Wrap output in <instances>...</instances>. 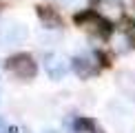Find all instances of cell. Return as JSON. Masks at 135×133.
<instances>
[{
	"label": "cell",
	"mask_w": 135,
	"mask_h": 133,
	"mask_svg": "<svg viewBox=\"0 0 135 133\" xmlns=\"http://www.w3.org/2000/svg\"><path fill=\"white\" fill-rule=\"evenodd\" d=\"M117 84H120V89L126 93V96L135 98V73H128V71L120 73V78H117Z\"/></svg>",
	"instance_id": "7"
},
{
	"label": "cell",
	"mask_w": 135,
	"mask_h": 133,
	"mask_svg": "<svg viewBox=\"0 0 135 133\" xmlns=\"http://www.w3.org/2000/svg\"><path fill=\"white\" fill-rule=\"evenodd\" d=\"M38 13H40V18L44 25H49V27H60V16L55 13L53 9H47V7H38Z\"/></svg>",
	"instance_id": "8"
},
{
	"label": "cell",
	"mask_w": 135,
	"mask_h": 133,
	"mask_svg": "<svg viewBox=\"0 0 135 133\" xmlns=\"http://www.w3.org/2000/svg\"><path fill=\"white\" fill-rule=\"evenodd\" d=\"M7 69H9L13 75H18L20 80H29V78L36 75L38 66H36V60H33L31 55L18 53V55H13V58L7 60Z\"/></svg>",
	"instance_id": "1"
},
{
	"label": "cell",
	"mask_w": 135,
	"mask_h": 133,
	"mask_svg": "<svg viewBox=\"0 0 135 133\" xmlns=\"http://www.w3.org/2000/svg\"><path fill=\"white\" fill-rule=\"evenodd\" d=\"M131 40L135 42V27H133V29H131Z\"/></svg>",
	"instance_id": "12"
},
{
	"label": "cell",
	"mask_w": 135,
	"mask_h": 133,
	"mask_svg": "<svg viewBox=\"0 0 135 133\" xmlns=\"http://www.w3.org/2000/svg\"><path fill=\"white\" fill-rule=\"evenodd\" d=\"M95 13L100 18H104L106 22H117L124 16V7L120 0H98L95 2Z\"/></svg>",
	"instance_id": "2"
},
{
	"label": "cell",
	"mask_w": 135,
	"mask_h": 133,
	"mask_svg": "<svg viewBox=\"0 0 135 133\" xmlns=\"http://www.w3.org/2000/svg\"><path fill=\"white\" fill-rule=\"evenodd\" d=\"M78 25L82 29L91 31V33H98V36H106L109 33V27H106V20L100 18L98 13H84V16H78Z\"/></svg>",
	"instance_id": "3"
},
{
	"label": "cell",
	"mask_w": 135,
	"mask_h": 133,
	"mask_svg": "<svg viewBox=\"0 0 135 133\" xmlns=\"http://www.w3.org/2000/svg\"><path fill=\"white\" fill-rule=\"evenodd\" d=\"M44 69H47L49 78L60 80V78H64V73H66V60L60 53H49L47 58H44Z\"/></svg>",
	"instance_id": "5"
},
{
	"label": "cell",
	"mask_w": 135,
	"mask_h": 133,
	"mask_svg": "<svg viewBox=\"0 0 135 133\" xmlns=\"http://www.w3.org/2000/svg\"><path fill=\"white\" fill-rule=\"evenodd\" d=\"M27 36H29V31H27V27L20 25V22H9L2 29V40L7 44H20V42L27 40Z\"/></svg>",
	"instance_id": "6"
},
{
	"label": "cell",
	"mask_w": 135,
	"mask_h": 133,
	"mask_svg": "<svg viewBox=\"0 0 135 133\" xmlns=\"http://www.w3.org/2000/svg\"><path fill=\"white\" fill-rule=\"evenodd\" d=\"M9 133H27V131H25V129H22V126H16V129H11Z\"/></svg>",
	"instance_id": "11"
},
{
	"label": "cell",
	"mask_w": 135,
	"mask_h": 133,
	"mask_svg": "<svg viewBox=\"0 0 135 133\" xmlns=\"http://www.w3.org/2000/svg\"><path fill=\"white\" fill-rule=\"evenodd\" d=\"M42 133H58V131H53V129H47V131H42Z\"/></svg>",
	"instance_id": "13"
},
{
	"label": "cell",
	"mask_w": 135,
	"mask_h": 133,
	"mask_svg": "<svg viewBox=\"0 0 135 133\" xmlns=\"http://www.w3.org/2000/svg\"><path fill=\"white\" fill-rule=\"evenodd\" d=\"M73 133H100V129L93 124L91 120H78L75 122V129Z\"/></svg>",
	"instance_id": "9"
},
{
	"label": "cell",
	"mask_w": 135,
	"mask_h": 133,
	"mask_svg": "<svg viewBox=\"0 0 135 133\" xmlns=\"http://www.w3.org/2000/svg\"><path fill=\"white\" fill-rule=\"evenodd\" d=\"M0 133H9V129H7V122H4L2 118H0Z\"/></svg>",
	"instance_id": "10"
},
{
	"label": "cell",
	"mask_w": 135,
	"mask_h": 133,
	"mask_svg": "<svg viewBox=\"0 0 135 133\" xmlns=\"http://www.w3.org/2000/svg\"><path fill=\"white\" fill-rule=\"evenodd\" d=\"M71 66H73V71H75V75L82 78V80L95 75V71H98V62H95L93 55H78L71 62Z\"/></svg>",
	"instance_id": "4"
}]
</instances>
